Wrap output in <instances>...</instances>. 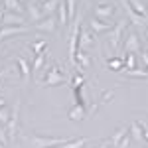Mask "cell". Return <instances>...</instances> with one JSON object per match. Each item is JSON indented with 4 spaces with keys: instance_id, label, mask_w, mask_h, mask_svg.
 Segmentation results:
<instances>
[{
    "instance_id": "1",
    "label": "cell",
    "mask_w": 148,
    "mask_h": 148,
    "mask_svg": "<svg viewBox=\"0 0 148 148\" xmlns=\"http://www.w3.org/2000/svg\"><path fill=\"white\" fill-rule=\"evenodd\" d=\"M81 20H83V14H77L75 18V24H73V30H71V36H69V61L71 65L77 69V46H79V32H81Z\"/></svg>"
},
{
    "instance_id": "2",
    "label": "cell",
    "mask_w": 148,
    "mask_h": 148,
    "mask_svg": "<svg viewBox=\"0 0 148 148\" xmlns=\"http://www.w3.org/2000/svg\"><path fill=\"white\" fill-rule=\"evenodd\" d=\"M71 138H61V136H38V134H34V136L30 138V144H32V148H59L61 144H65V142H69Z\"/></svg>"
},
{
    "instance_id": "3",
    "label": "cell",
    "mask_w": 148,
    "mask_h": 148,
    "mask_svg": "<svg viewBox=\"0 0 148 148\" xmlns=\"http://www.w3.org/2000/svg\"><path fill=\"white\" fill-rule=\"evenodd\" d=\"M126 22H128V20H121V22H116L113 28H111L109 38H107V44H109L111 49H119L123 38H125V32H126Z\"/></svg>"
},
{
    "instance_id": "4",
    "label": "cell",
    "mask_w": 148,
    "mask_h": 148,
    "mask_svg": "<svg viewBox=\"0 0 148 148\" xmlns=\"http://www.w3.org/2000/svg\"><path fill=\"white\" fill-rule=\"evenodd\" d=\"M123 49L125 53H140L142 51V44H140V38L134 30H126L125 38H123Z\"/></svg>"
},
{
    "instance_id": "5",
    "label": "cell",
    "mask_w": 148,
    "mask_h": 148,
    "mask_svg": "<svg viewBox=\"0 0 148 148\" xmlns=\"http://www.w3.org/2000/svg\"><path fill=\"white\" fill-rule=\"evenodd\" d=\"M46 79L42 81V85H46V87H56V85H61V83H65V73H61V69L57 63L53 65H49L46 67Z\"/></svg>"
},
{
    "instance_id": "6",
    "label": "cell",
    "mask_w": 148,
    "mask_h": 148,
    "mask_svg": "<svg viewBox=\"0 0 148 148\" xmlns=\"http://www.w3.org/2000/svg\"><path fill=\"white\" fill-rule=\"evenodd\" d=\"M20 109H22V99H16V105L10 113V121H8V140H16V132H18V121H20Z\"/></svg>"
},
{
    "instance_id": "7",
    "label": "cell",
    "mask_w": 148,
    "mask_h": 148,
    "mask_svg": "<svg viewBox=\"0 0 148 148\" xmlns=\"http://www.w3.org/2000/svg\"><path fill=\"white\" fill-rule=\"evenodd\" d=\"M114 16V4L111 2H101L95 6V18L105 24H111V18Z\"/></svg>"
},
{
    "instance_id": "8",
    "label": "cell",
    "mask_w": 148,
    "mask_h": 148,
    "mask_svg": "<svg viewBox=\"0 0 148 148\" xmlns=\"http://www.w3.org/2000/svg\"><path fill=\"white\" fill-rule=\"evenodd\" d=\"M123 8H125L126 16H128V22H130V24H134V26H136L138 30H142V32H144V28H146L148 18H144V16L136 14V12H134L132 8H130V6H128V2H126V0H123Z\"/></svg>"
},
{
    "instance_id": "9",
    "label": "cell",
    "mask_w": 148,
    "mask_h": 148,
    "mask_svg": "<svg viewBox=\"0 0 148 148\" xmlns=\"http://www.w3.org/2000/svg\"><path fill=\"white\" fill-rule=\"evenodd\" d=\"M28 20L24 14H14V12H6L2 14V26H26Z\"/></svg>"
},
{
    "instance_id": "10",
    "label": "cell",
    "mask_w": 148,
    "mask_h": 148,
    "mask_svg": "<svg viewBox=\"0 0 148 148\" xmlns=\"http://www.w3.org/2000/svg\"><path fill=\"white\" fill-rule=\"evenodd\" d=\"M26 32H30L28 26H2L0 28V42H4L10 36H20V34H26Z\"/></svg>"
},
{
    "instance_id": "11",
    "label": "cell",
    "mask_w": 148,
    "mask_h": 148,
    "mask_svg": "<svg viewBox=\"0 0 148 148\" xmlns=\"http://www.w3.org/2000/svg\"><path fill=\"white\" fill-rule=\"evenodd\" d=\"M56 28H57V20L53 18V16H47V18H44V20H40L38 24H34V30H38V32H46V34L56 32Z\"/></svg>"
},
{
    "instance_id": "12",
    "label": "cell",
    "mask_w": 148,
    "mask_h": 148,
    "mask_svg": "<svg viewBox=\"0 0 148 148\" xmlns=\"http://www.w3.org/2000/svg\"><path fill=\"white\" fill-rule=\"evenodd\" d=\"M16 63H18V69H20V75H22L24 81H30L32 79V63L26 59L24 56L16 57Z\"/></svg>"
},
{
    "instance_id": "13",
    "label": "cell",
    "mask_w": 148,
    "mask_h": 148,
    "mask_svg": "<svg viewBox=\"0 0 148 148\" xmlns=\"http://www.w3.org/2000/svg\"><path fill=\"white\" fill-rule=\"evenodd\" d=\"M93 46H95V38H93V34L81 28V32H79V49H83V51H89Z\"/></svg>"
},
{
    "instance_id": "14",
    "label": "cell",
    "mask_w": 148,
    "mask_h": 148,
    "mask_svg": "<svg viewBox=\"0 0 148 148\" xmlns=\"http://www.w3.org/2000/svg\"><path fill=\"white\" fill-rule=\"evenodd\" d=\"M111 24H105L101 22V20H97V18H93V20H89V30H91V34L95 36H101V34H107V32H111Z\"/></svg>"
},
{
    "instance_id": "15",
    "label": "cell",
    "mask_w": 148,
    "mask_h": 148,
    "mask_svg": "<svg viewBox=\"0 0 148 148\" xmlns=\"http://www.w3.org/2000/svg\"><path fill=\"white\" fill-rule=\"evenodd\" d=\"M26 12H28V20L30 22H34L38 24L40 20H44V14H42V8L38 6V4H26Z\"/></svg>"
},
{
    "instance_id": "16",
    "label": "cell",
    "mask_w": 148,
    "mask_h": 148,
    "mask_svg": "<svg viewBox=\"0 0 148 148\" xmlns=\"http://www.w3.org/2000/svg\"><path fill=\"white\" fill-rule=\"evenodd\" d=\"M87 116V109H85V105H81V103H75L71 109H69V119L71 121H83Z\"/></svg>"
},
{
    "instance_id": "17",
    "label": "cell",
    "mask_w": 148,
    "mask_h": 148,
    "mask_svg": "<svg viewBox=\"0 0 148 148\" xmlns=\"http://www.w3.org/2000/svg\"><path fill=\"white\" fill-rule=\"evenodd\" d=\"M75 59H77V69H87L89 65H91V56H89V51H83V49H79Z\"/></svg>"
},
{
    "instance_id": "18",
    "label": "cell",
    "mask_w": 148,
    "mask_h": 148,
    "mask_svg": "<svg viewBox=\"0 0 148 148\" xmlns=\"http://www.w3.org/2000/svg\"><path fill=\"white\" fill-rule=\"evenodd\" d=\"M126 2H128V6L136 12V14H140V16L148 18V8H146V4H144L142 0H126Z\"/></svg>"
},
{
    "instance_id": "19",
    "label": "cell",
    "mask_w": 148,
    "mask_h": 148,
    "mask_svg": "<svg viewBox=\"0 0 148 148\" xmlns=\"http://www.w3.org/2000/svg\"><path fill=\"white\" fill-rule=\"evenodd\" d=\"M57 4H59V0H47V2H44V4H40L44 18H47V16H53V12L57 10Z\"/></svg>"
},
{
    "instance_id": "20",
    "label": "cell",
    "mask_w": 148,
    "mask_h": 148,
    "mask_svg": "<svg viewBox=\"0 0 148 148\" xmlns=\"http://www.w3.org/2000/svg\"><path fill=\"white\" fill-rule=\"evenodd\" d=\"M46 57H47V49H44L42 53H38L34 59V63H32V73H38V71H42L44 65H46Z\"/></svg>"
},
{
    "instance_id": "21",
    "label": "cell",
    "mask_w": 148,
    "mask_h": 148,
    "mask_svg": "<svg viewBox=\"0 0 148 148\" xmlns=\"http://www.w3.org/2000/svg\"><path fill=\"white\" fill-rule=\"evenodd\" d=\"M57 14H59L57 24L65 28V26L69 24V20H67V8H65V0H59V4H57Z\"/></svg>"
},
{
    "instance_id": "22",
    "label": "cell",
    "mask_w": 148,
    "mask_h": 148,
    "mask_svg": "<svg viewBox=\"0 0 148 148\" xmlns=\"http://www.w3.org/2000/svg\"><path fill=\"white\" fill-rule=\"evenodd\" d=\"M4 6H6V12H14V14H24L26 12L24 4H20L18 0H4Z\"/></svg>"
},
{
    "instance_id": "23",
    "label": "cell",
    "mask_w": 148,
    "mask_h": 148,
    "mask_svg": "<svg viewBox=\"0 0 148 148\" xmlns=\"http://www.w3.org/2000/svg\"><path fill=\"white\" fill-rule=\"evenodd\" d=\"M87 144H89V138L81 136V138H73V140H69L65 144H61L59 148H85Z\"/></svg>"
},
{
    "instance_id": "24",
    "label": "cell",
    "mask_w": 148,
    "mask_h": 148,
    "mask_svg": "<svg viewBox=\"0 0 148 148\" xmlns=\"http://www.w3.org/2000/svg\"><path fill=\"white\" fill-rule=\"evenodd\" d=\"M126 132H128V128H126V126H119V128L114 130L113 138H111V146H113V148H116V146H119V142H121V140L125 138V134H126Z\"/></svg>"
},
{
    "instance_id": "25",
    "label": "cell",
    "mask_w": 148,
    "mask_h": 148,
    "mask_svg": "<svg viewBox=\"0 0 148 148\" xmlns=\"http://www.w3.org/2000/svg\"><path fill=\"white\" fill-rule=\"evenodd\" d=\"M128 134H130V138H134L136 142H142L144 138H142V128H140V125H138L136 121L130 125V128H128Z\"/></svg>"
},
{
    "instance_id": "26",
    "label": "cell",
    "mask_w": 148,
    "mask_h": 148,
    "mask_svg": "<svg viewBox=\"0 0 148 148\" xmlns=\"http://www.w3.org/2000/svg\"><path fill=\"white\" fill-rule=\"evenodd\" d=\"M126 77H134V79H148V69H128V71H125Z\"/></svg>"
},
{
    "instance_id": "27",
    "label": "cell",
    "mask_w": 148,
    "mask_h": 148,
    "mask_svg": "<svg viewBox=\"0 0 148 148\" xmlns=\"http://www.w3.org/2000/svg\"><path fill=\"white\" fill-rule=\"evenodd\" d=\"M65 8H67V20H73L77 14V0H65Z\"/></svg>"
},
{
    "instance_id": "28",
    "label": "cell",
    "mask_w": 148,
    "mask_h": 148,
    "mask_svg": "<svg viewBox=\"0 0 148 148\" xmlns=\"http://www.w3.org/2000/svg\"><path fill=\"white\" fill-rule=\"evenodd\" d=\"M109 67L113 69V71H123V69H125V59H121V57L109 59Z\"/></svg>"
},
{
    "instance_id": "29",
    "label": "cell",
    "mask_w": 148,
    "mask_h": 148,
    "mask_svg": "<svg viewBox=\"0 0 148 148\" xmlns=\"http://www.w3.org/2000/svg\"><path fill=\"white\" fill-rule=\"evenodd\" d=\"M128 69H136V53H126L125 69L123 71H128Z\"/></svg>"
},
{
    "instance_id": "30",
    "label": "cell",
    "mask_w": 148,
    "mask_h": 148,
    "mask_svg": "<svg viewBox=\"0 0 148 148\" xmlns=\"http://www.w3.org/2000/svg\"><path fill=\"white\" fill-rule=\"evenodd\" d=\"M46 46H47L46 40H38V42H34V44H32V51L38 56V53H42V51L46 49Z\"/></svg>"
},
{
    "instance_id": "31",
    "label": "cell",
    "mask_w": 148,
    "mask_h": 148,
    "mask_svg": "<svg viewBox=\"0 0 148 148\" xmlns=\"http://www.w3.org/2000/svg\"><path fill=\"white\" fill-rule=\"evenodd\" d=\"M8 121H10V111H8L6 107H2V109H0V125L6 126V125H8Z\"/></svg>"
},
{
    "instance_id": "32",
    "label": "cell",
    "mask_w": 148,
    "mask_h": 148,
    "mask_svg": "<svg viewBox=\"0 0 148 148\" xmlns=\"http://www.w3.org/2000/svg\"><path fill=\"white\" fill-rule=\"evenodd\" d=\"M83 83H85L83 75H81V73H75V75H73V81H71L73 89H81V87H83Z\"/></svg>"
},
{
    "instance_id": "33",
    "label": "cell",
    "mask_w": 148,
    "mask_h": 148,
    "mask_svg": "<svg viewBox=\"0 0 148 148\" xmlns=\"http://www.w3.org/2000/svg\"><path fill=\"white\" fill-rule=\"evenodd\" d=\"M8 142H10V140H8V132H6V128H4V126L0 125V144H4V146H6Z\"/></svg>"
},
{
    "instance_id": "34",
    "label": "cell",
    "mask_w": 148,
    "mask_h": 148,
    "mask_svg": "<svg viewBox=\"0 0 148 148\" xmlns=\"http://www.w3.org/2000/svg\"><path fill=\"white\" fill-rule=\"evenodd\" d=\"M138 125H140V128H142V138L148 142V123H146V121H142V123H138Z\"/></svg>"
},
{
    "instance_id": "35",
    "label": "cell",
    "mask_w": 148,
    "mask_h": 148,
    "mask_svg": "<svg viewBox=\"0 0 148 148\" xmlns=\"http://www.w3.org/2000/svg\"><path fill=\"white\" fill-rule=\"evenodd\" d=\"M95 148H111V138H109V140H103V142H99Z\"/></svg>"
},
{
    "instance_id": "36",
    "label": "cell",
    "mask_w": 148,
    "mask_h": 148,
    "mask_svg": "<svg viewBox=\"0 0 148 148\" xmlns=\"http://www.w3.org/2000/svg\"><path fill=\"white\" fill-rule=\"evenodd\" d=\"M6 73H8V69H0V81L6 77Z\"/></svg>"
},
{
    "instance_id": "37",
    "label": "cell",
    "mask_w": 148,
    "mask_h": 148,
    "mask_svg": "<svg viewBox=\"0 0 148 148\" xmlns=\"http://www.w3.org/2000/svg\"><path fill=\"white\" fill-rule=\"evenodd\" d=\"M2 107H6V101H4V99L0 97V109H2Z\"/></svg>"
},
{
    "instance_id": "38",
    "label": "cell",
    "mask_w": 148,
    "mask_h": 148,
    "mask_svg": "<svg viewBox=\"0 0 148 148\" xmlns=\"http://www.w3.org/2000/svg\"><path fill=\"white\" fill-rule=\"evenodd\" d=\"M18 2H20V4H28L30 0H18Z\"/></svg>"
},
{
    "instance_id": "39",
    "label": "cell",
    "mask_w": 148,
    "mask_h": 148,
    "mask_svg": "<svg viewBox=\"0 0 148 148\" xmlns=\"http://www.w3.org/2000/svg\"><path fill=\"white\" fill-rule=\"evenodd\" d=\"M38 2H40V0H30V4H38Z\"/></svg>"
},
{
    "instance_id": "40",
    "label": "cell",
    "mask_w": 148,
    "mask_h": 148,
    "mask_svg": "<svg viewBox=\"0 0 148 148\" xmlns=\"http://www.w3.org/2000/svg\"><path fill=\"white\" fill-rule=\"evenodd\" d=\"M2 14H4V12H0V24H2Z\"/></svg>"
},
{
    "instance_id": "41",
    "label": "cell",
    "mask_w": 148,
    "mask_h": 148,
    "mask_svg": "<svg viewBox=\"0 0 148 148\" xmlns=\"http://www.w3.org/2000/svg\"><path fill=\"white\" fill-rule=\"evenodd\" d=\"M146 51H148V38H146Z\"/></svg>"
},
{
    "instance_id": "42",
    "label": "cell",
    "mask_w": 148,
    "mask_h": 148,
    "mask_svg": "<svg viewBox=\"0 0 148 148\" xmlns=\"http://www.w3.org/2000/svg\"><path fill=\"white\" fill-rule=\"evenodd\" d=\"M44 2H47V0H40V4H44Z\"/></svg>"
},
{
    "instance_id": "43",
    "label": "cell",
    "mask_w": 148,
    "mask_h": 148,
    "mask_svg": "<svg viewBox=\"0 0 148 148\" xmlns=\"http://www.w3.org/2000/svg\"><path fill=\"white\" fill-rule=\"evenodd\" d=\"M0 148H6V146H4V144H0Z\"/></svg>"
},
{
    "instance_id": "44",
    "label": "cell",
    "mask_w": 148,
    "mask_h": 148,
    "mask_svg": "<svg viewBox=\"0 0 148 148\" xmlns=\"http://www.w3.org/2000/svg\"><path fill=\"white\" fill-rule=\"evenodd\" d=\"M146 8H148V2H146Z\"/></svg>"
}]
</instances>
